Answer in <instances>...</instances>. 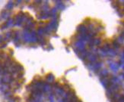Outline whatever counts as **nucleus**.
<instances>
[{
    "label": "nucleus",
    "instance_id": "1",
    "mask_svg": "<svg viewBox=\"0 0 124 102\" xmlns=\"http://www.w3.org/2000/svg\"><path fill=\"white\" fill-rule=\"evenodd\" d=\"M21 41L24 43H28V44H34L37 43L38 39H37V33L34 30H24L21 33Z\"/></svg>",
    "mask_w": 124,
    "mask_h": 102
},
{
    "label": "nucleus",
    "instance_id": "2",
    "mask_svg": "<svg viewBox=\"0 0 124 102\" xmlns=\"http://www.w3.org/2000/svg\"><path fill=\"white\" fill-rule=\"evenodd\" d=\"M29 14L28 13H25L23 12H20L15 16L14 18V26H23L25 21L29 17Z\"/></svg>",
    "mask_w": 124,
    "mask_h": 102
},
{
    "label": "nucleus",
    "instance_id": "3",
    "mask_svg": "<svg viewBox=\"0 0 124 102\" xmlns=\"http://www.w3.org/2000/svg\"><path fill=\"white\" fill-rule=\"evenodd\" d=\"M103 62L101 61H95V62H93V63H88V62H85V65L87 67V68L91 70V72H94V73H96L98 71H99L103 67Z\"/></svg>",
    "mask_w": 124,
    "mask_h": 102
},
{
    "label": "nucleus",
    "instance_id": "4",
    "mask_svg": "<svg viewBox=\"0 0 124 102\" xmlns=\"http://www.w3.org/2000/svg\"><path fill=\"white\" fill-rule=\"evenodd\" d=\"M86 42L84 41H81V40H75L73 42V50L76 53V55H78V54L81 51H84L86 46Z\"/></svg>",
    "mask_w": 124,
    "mask_h": 102
},
{
    "label": "nucleus",
    "instance_id": "5",
    "mask_svg": "<svg viewBox=\"0 0 124 102\" xmlns=\"http://www.w3.org/2000/svg\"><path fill=\"white\" fill-rule=\"evenodd\" d=\"M120 86L119 85L115 84V83H110V85H108V87L106 89V94L108 98H110L112 95H114L115 93L119 92L120 91Z\"/></svg>",
    "mask_w": 124,
    "mask_h": 102
},
{
    "label": "nucleus",
    "instance_id": "6",
    "mask_svg": "<svg viewBox=\"0 0 124 102\" xmlns=\"http://www.w3.org/2000/svg\"><path fill=\"white\" fill-rule=\"evenodd\" d=\"M14 77L12 76V74L8 73L5 76L0 77V84H8L11 85L12 83L14 81Z\"/></svg>",
    "mask_w": 124,
    "mask_h": 102
},
{
    "label": "nucleus",
    "instance_id": "7",
    "mask_svg": "<svg viewBox=\"0 0 124 102\" xmlns=\"http://www.w3.org/2000/svg\"><path fill=\"white\" fill-rule=\"evenodd\" d=\"M12 41L14 42L15 45L18 48L21 45V33L18 30L14 31V34L12 37Z\"/></svg>",
    "mask_w": 124,
    "mask_h": 102
},
{
    "label": "nucleus",
    "instance_id": "8",
    "mask_svg": "<svg viewBox=\"0 0 124 102\" xmlns=\"http://www.w3.org/2000/svg\"><path fill=\"white\" fill-rule=\"evenodd\" d=\"M98 58H99V57L98 55V54L89 51L88 53L87 57H86L85 61L88 62V63H93V62H95V61H98Z\"/></svg>",
    "mask_w": 124,
    "mask_h": 102
},
{
    "label": "nucleus",
    "instance_id": "9",
    "mask_svg": "<svg viewBox=\"0 0 124 102\" xmlns=\"http://www.w3.org/2000/svg\"><path fill=\"white\" fill-rule=\"evenodd\" d=\"M107 63H108L110 70L113 73H117L118 72V70H119V69H120V65H119L118 61L116 62V61H113L112 59H110V60H107Z\"/></svg>",
    "mask_w": 124,
    "mask_h": 102
},
{
    "label": "nucleus",
    "instance_id": "10",
    "mask_svg": "<svg viewBox=\"0 0 124 102\" xmlns=\"http://www.w3.org/2000/svg\"><path fill=\"white\" fill-rule=\"evenodd\" d=\"M13 26H14V18H10L7 20H5V23H3L1 25V26H0V30H6V29L12 27Z\"/></svg>",
    "mask_w": 124,
    "mask_h": 102
},
{
    "label": "nucleus",
    "instance_id": "11",
    "mask_svg": "<svg viewBox=\"0 0 124 102\" xmlns=\"http://www.w3.org/2000/svg\"><path fill=\"white\" fill-rule=\"evenodd\" d=\"M37 18L39 20H46L50 18V12H40L37 14Z\"/></svg>",
    "mask_w": 124,
    "mask_h": 102
},
{
    "label": "nucleus",
    "instance_id": "12",
    "mask_svg": "<svg viewBox=\"0 0 124 102\" xmlns=\"http://www.w3.org/2000/svg\"><path fill=\"white\" fill-rule=\"evenodd\" d=\"M41 92L44 94H50L51 92H53V89H52V85L47 83H44V85L41 89Z\"/></svg>",
    "mask_w": 124,
    "mask_h": 102
},
{
    "label": "nucleus",
    "instance_id": "13",
    "mask_svg": "<svg viewBox=\"0 0 124 102\" xmlns=\"http://www.w3.org/2000/svg\"><path fill=\"white\" fill-rule=\"evenodd\" d=\"M76 30H77V33H79V34L85 35V34H88V30L87 26H86V25H85L84 24H79L77 26Z\"/></svg>",
    "mask_w": 124,
    "mask_h": 102
},
{
    "label": "nucleus",
    "instance_id": "14",
    "mask_svg": "<svg viewBox=\"0 0 124 102\" xmlns=\"http://www.w3.org/2000/svg\"><path fill=\"white\" fill-rule=\"evenodd\" d=\"M11 16V12L7 10H2L0 13V21L2 20H7L8 18H10Z\"/></svg>",
    "mask_w": 124,
    "mask_h": 102
},
{
    "label": "nucleus",
    "instance_id": "15",
    "mask_svg": "<svg viewBox=\"0 0 124 102\" xmlns=\"http://www.w3.org/2000/svg\"><path fill=\"white\" fill-rule=\"evenodd\" d=\"M100 83H101V84L102 85V86H103L104 89H107V87H108V85H110V83L109 76H107V77H102V78H100Z\"/></svg>",
    "mask_w": 124,
    "mask_h": 102
},
{
    "label": "nucleus",
    "instance_id": "16",
    "mask_svg": "<svg viewBox=\"0 0 124 102\" xmlns=\"http://www.w3.org/2000/svg\"><path fill=\"white\" fill-rule=\"evenodd\" d=\"M96 74L98 75L100 78L107 77V76H109V71H108V70L106 69V68H101L99 71L97 72Z\"/></svg>",
    "mask_w": 124,
    "mask_h": 102
},
{
    "label": "nucleus",
    "instance_id": "17",
    "mask_svg": "<svg viewBox=\"0 0 124 102\" xmlns=\"http://www.w3.org/2000/svg\"><path fill=\"white\" fill-rule=\"evenodd\" d=\"M13 34H14V31L13 30H8L5 33L3 36H4V39L5 42H8L11 39H12L13 37Z\"/></svg>",
    "mask_w": 124,
    "mask_h": 102
},
{
    "label": "nucleus",
    "instance_id": "18",
    "mask_svg": "<svg viewBox=\"0 0 124 102\" xmlns=\"http://www.w3.org/2000/svg\"><path fill=\"white\" fill-rule=\"evenodd\" d=\"M50 11V7L48 1H44L40 5V12H49Z\"/></svg>",
    "mask_w": 124,
    "mask_h": 102
},
{
    "label": "nucleus",
    "instance_id": "19",
    "mask_svg": "<svg viewBox=\"0 0 124 102\" xmlns=\"http://www.w3.org/2000/svg\"><path fill=\"white\" fill-rule=\"evenodd\" d=\"M45 82L50 84V85L53 84L55 82V76L52 73H48L45 77Z\"/></svg>",
    "mask_w": 124,
    "mask_h": 102
},
{
    "label": "nucleus",
    "instance_id": "20",
    "mask_svg": "<svg viewBox=\"0 0 124 102\" xmlns=\"http://www.w3.org/2000/svg\"><path fill=\"white\" fill-rule=\"evenodd\" d=\"M55 5L56 6L55 8L58 10V12L60 11V12H62V11L66 9V5L63 3V2L62 1H55Z\"/></svg>",
    "mask_w": 124,
    "mask_h": 102
},
{
    "label": "nucleus",
    "instance_id": "21",
    "mask_svg": "<svg viewBox=\"0 0 124 102\" xmlns=\"http://www.w3.org/2000/svg\"><path fill=\"white\" fill-rule=\"evenodd\" d=\"M12 88H11L10 85L8 84H0V92L2 93V95L5 94V92H7L8 91L11 90Z\"/></svg>",
    "mask_w": 124,
    "mask_h": 102
},
{
    "label": "nucleus",
    "instance_id": "22",
    "mask_svg": "<svg viewBox=\"0 0 124 102\" xmlns=\"http://www.w3.org/2000/svg\"><path fill=\"white\" fill-rule=\"evenodd\" d=\"M3 95V98L5 100H9L10 98H12V97H14V91L12 89H11L9 91H8L7 92H5V94L2 95Z\"/></svg>",
    "mask_w": 124,
    "mask_h": 102
},
{
    "label": "nucleus",
    "instance_id": "23",
    "mask_svg": "<svg viewBox=\"0 0 124 102\" xmlns=\"http://www.w3.org/2000/svg\"><path fill=\"white\" fill-rule=\"evenodd\" d=\"M107 57H114L118 55V51H116L115 49H113V48H110V49L107 51Z\"/></svg>",
    "mask_w": 124,
    "mask_h": 102
},
{
    "label": "nucleus",
    "instance_id": "24",
    "mask_svg": "<svg viewBox=\"0 0 124 102\" xmlns=\"http://www.w3.org/2000/svg\"><path fill=\"white\" fill-rule=\"evenodd\" d=\"M88 50H87V49H85L84 51H81V52H79L78 54V57L81 59L82 61H85V59H86V57H87V55H88Z\"/></svg>",
    "mask_w": 124,
    "mask_h": 102
},
{
    "label": "nucleus",
    "instance_id": "25",
    "mask_svg": "<svg viewBox=\"0 0 124 102\" xmlns=\"http://www.w3.org/2000/svg\"><path fill=\"white\" fill-rule=\"evenodd\" d=\"M14 6H15V2L13 1H8L7 2L6 5H5V10L10 11L11 12V10H12Z\"/></svg>",
    "mask_w": 124,
    "mask_h": 102
},
{
    "label": "nucleus",
    "instance_id": "26",
    "mask_svg": "<svg viewBox=\"0 0 124 102\" xmlns=\"http://www.w3.org/2000/svg\"><path fill=\"white\" fill-rule=\"evenodd\" d=\"M120 43H118V42L114 39V40H113L112 42V43H111V47L113 48L114 49H115L116 51H118L120 49Z\"/></svg>",
    "mask_w": 124,
    "mask_h": 102
},
{
    "label": "nucleus",
    "instance_id": "27",
    "mask_svg": "<svg viewBox=\"0 0 124 102\" xmlns=\"http://www.w3.org/2000/svg\"><path fill=\"white\" fill-rule=\"evenodd\" d=\"M54 96H55V95H54V94H53V92H51V93H50V94H47V95H46V98L48 99L49 102H56Z\"/></svg>",
    "mask_w": 124,
    "mask_h": 102
},
{
    "label": "nucleus",
    "instance_id": "28",
    "mask_svg": "<svg viewBox=\"0 0 124 102\" xmlns=\"http://www.w3.org/2000/svg\"><path fill=\"white\" fill-rule=\"evenodd\" d=\"M115 40L118 42V43H120V45L123 44V43H124V38H123V37H122L120 35L116 37V38Z\"/></svg>",
    "mask_w": 124,
    "mask_h": 102
},
{
    "label": "nucleus",
    "instance_id": "29",
    "mask_svg": "<svg viewBox=\"0 0 124 102\" xmlns=\"http://www.w3.org/2000/svg\"><path fill=\"white\" fill-rule=\"evenodd\" d=\"M104 29V27L101 24H98V26H95V30L97 31V33H99V32L102 31Z\"/></svg>",
    "mask_w": 124,
    "mask_h": 102
},
{
    "label": "nucleus",
    "instance_id": "30",
    "mask_svg": "<svg viewBox=\"0 0 124 102\" xmlns=\"http://www.w3.org/2000/svg\"><path fill=\"white\" fill-rule=\"evenodd\" d=\"M51 85H52V89H53H53H56V88H58L59 86H60V83H59L58 82H54L53 84H51Z\"/></svg>",
    "mask_w": 124,
    "mask_h": 102
},
{
    "label": "nucleus",
    "instance_id": "31",
    "mask_svg": "<svg viewBox=\"0 0 124 102\" xmlns=\"http://www.w3.org/2000/svg\"><path fill=\"white\" fill-rule=\"evenodd\" d=\"M5 42V39H4V36L2 34H0V45H1L2 43H4Z\"/></svg>",
    "mask_w": 124,
    "mask_h": 102
},
{
    "label": "nucleus",
    "instance_id": "32",
    "mask_svg": "<svg viewBox=\"0 0 124 102\" xmlns=\"http://www.w3.org/2000/svg\"><path fill=\"white\" fill-rule=\"evenodd\" d=\"M7 102H18V101H17V98L12 97V98H10L9 100H8Z\"/></svg>",
    "mask_w": 124,
    "mask_h": 102
},
{
    "label": "nucleus",
    "instance_id": "33",
    "mask_svg": "<svg viewBox=\"0 0 124 102\" xmlns=\"http://www.w3.org/2000/svg\"><path fill=\"white\" fill-rule=\"evenodd\" d=\"M117 102H124V95H121L120 98L117 101Z\"/></svg>",
    "mask_w": 124,
    "mask_h": 102
},
{
    "label": "nucleus",
    "instance_id": "34",
    "mask_svg": "<svg viewBox=\"0 0 124 102\" xmlns=\"http://www.w3.org/2000/svg\"><path fill=\"white\" fill-rule=\"evenodd\" d=\"M46 49H47V50H52V49H53V48L51 44H49L48 45H46Z\"/></svg>",
    "mask_w": 124,
    "mask_h": 102
},
{
    "label": "nucleus",
    "instance_id": "35",
    "mask_svg": "<svg viewBox=\"0 0 124 102\" xmlns=\"http://www.w3.org/2000/svg\"><path fill=\"white\" fill-rule=\"evenodd\" d=\"M21 2H22V1H21V0H18V1H16L15 2V5H16V6H18V5H19Z\"/></svg>",
    "mask_w": 124,
    "mask_h": 102
},
{
    "label": "nucleus",
    "instance_id": "36",
    "mask_svg": "<svg viewBox=\"0 0 124 102\" xmlns=\"http://www.w3.org/2000/svg\"><path fill=\"white\" fill-rule=\"evenodd\" d=\"M63 42H64V43H66L67 42H66V39H64V40H63Z\"/></svg>",
    "mask_w": 124,
    "mask_h": 102
},
{
    "label": "nucleus",
    "instance_id": "37",
    "mask_svg": "<svg viewBox=\"0 0 124 102\" xmlns=\"http://www.w3.org/2000/svg\"><path fill=\"white\" fill-rule=\"evenodd\" d=\"M2 64L1 63V61H0V67H2Z\"/></svg>",
    "mask_w": 124,
    "mask_h": 102
},
{
    "label": "nucleus",
    "instance_id": "38",
    "mask_svg": "<svg viewBox=\"0 0 124 102\" xmlns=\"http://www.w3.org/2000/svg\"><path fill=\"white\" fill-rule=\"evenodd\" d=\"M77 102H82V101H80V100H78V101Z\"/></svg>",
    "mask_w": 124,
    "mask_h": 102
},
{
    "label": "nucleus",
    "instance_id": "39",
    "mask_svg": "<svg viewBox=\"0 0 124 102\" xmlns=\"http://www.w3.org/2000/svg\"><path fill=\"white\" fill-rule=\"evenodd\" d=\"M123 14H124V8H123Z\"/></svg>",
    "mask_w": 124,
    "mask_h": 102
},
{
    "label": "nucleus",
    "instance_id": "40",
    "mask_svg": "<svg viewBox=\"0 0 124 102\" xmlns=\"http://www.w3.org/2000/svg\"><path fill=\"white\" fill-rule=\"evenodd\" d=\"M69 102H73V101H69Z\"/></svg>",
    "mask_w": 124,
    "mask_h": 102
}]
</instances>
